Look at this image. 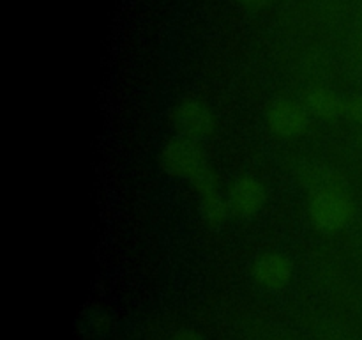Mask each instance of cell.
<instances>
[{
	"label": "cell",
	"instance_id": "cell-1",
	"mask_svg": "<svg viewBox=\"0 0 362 340\" xmlns=\"http://www.w3.org/2000/svg\"><path fill=\"white\" fill-rule=\"evenodd\" d=\"M306 215L308 222L317 232H341L356 218V202L346 188L318 191L310 195Z\"/></svg>",
	"mask_w": 362,
	"mask_h": 340
},
{
	"label": "cell",
	"instance_id": "cell-2",
	"mask_svg": "<svg viewBox=\"0 0 362 340\" xmlns=\"http://www.w3.org/2000/svg\"><path fill=\"white\" fill-rule=\"evenodd\" d=\"M159 166L163 172L175 179L197 181L205 170L211 169L200 142L175 135L163 145L159 152Z\"/></svg>",
	"mask_w": 362,
	"mask_h": 340
},
{
	"label": "cell",
	"instance_id": "cell-3",
	"mask_svg": "<svg viewBox=\"0 0 362 340\" xmlns=\"http://www.w3.org/2000/svg\"><path fill=\"white\" fill-rule=\"evenodd\" d=\"M170 123L179 137L202 142L216 131V113L204 99L182 98L170 110Z\"/></svg>",
	"mask_w": 362,
	"mask_h": 340
},
{
	"label": "cell",
	"instance_id": "cell-4",
	"mask_svg": "<svg viewBox=\"0 0 362 340\" xmlns=\"http://www.w3.org/2000/svg\"><path fill=\"white\" fill-rule=\"evenodd\" d=\"M313 117L303 101L292 98H278L267 106L265 124L274 137L281 140H296L310 130Z\"/></svg>",
	"mask_w": 362,
	"mask_h": 340
},
{
	"label": "cell",
	"instance_id": "cell-5",
	"mask_svg": "<svg viewBox=\"0 0 362 340\" xmlns=\"http://www.w3.org/2000/svg\"><path fill=\"white\" fill-rule=\"evenodd\" d=\"M226 200H228L232 216L250 220L260 215L262 209L267 204V190L258 177L239 176L230 184L226 191Z\"/></svg>",
	"mask_w": 362,
	"mask_h": 340
},
{
	"label": "cell",
	"instance_id": "cell-6",
	"mask_svg": "<svg viewBox=\"0 0 362 340\" xmlns=\"http://www.w3.org/2000/svg\"><path fill=\"white\" fill-rule=\"evenodd\" d=\"M293 262L283 251H264L251 264L255 283L265 290H283L293 280Z\"/></svg>",
	"mask_w": 362,
	"mask_h": 340
},
{
	"label": "cell",
	"instance_id": "cell-7",
	"mask_svg": "<svg viewBox=\"0 0 362 340\" xmlns=\"http://www.w3.org/2000/svg\"><path fill=\"white\" fill-rule=\"evenodd\" d=\"M296 177L304 190L310 191V195L318 193V191L338 190V188H346L345 177L341 172L325 163L318 162H304L297 166Z\"/></svg>",
	"mask_w": 362,
	"mask_h": 340
},
{
	"label": "cell",
	"instance_id": "cell-8",
	"mask_svg": "<svg viewBox=\"0 0 362 340\" xmlns=\"http://www.w3.org/2000/svg\"><path fill=\"white\" fill-rule=\"evenodd\" d=\"M346 101L349 99H345L332 89L325 87V85H317L306 92L303 103L313 119L336 120L346 117Z\"/></svg>",
	"mask_w": 362,
	"mask_h": 340
},
{
	"label": "cell",
	"instance_id": "cell-9",
	"mask_svg": "<svg viewBox=\"0 0 362 340\" xmlns=\"http://www.w3.org/2000/svg\"><path fill=\"white\" fill-rule=\"evenodd\" d=\"M198 209H200L202 220L205 222V225H209L211 229H219L232 216L226 195L221 190L211 191V193L198 197Z\"/></svg>",
	"mask_w": 362,
	"mask_h": 340
},
{
	"label": "cell",
	"instance_id": "cell-10",
	"mask_svg": "<svg viewBox=\"0 0 362 340\" xmlns=\"http://www.w3.org/2000/svg\"><path fill=\"white\" fill-rule=\"evenodd\" d=\"M110 326H112V319L106 312L99 310V308L90 310L85 315V328H87V332L94 333V335H103V333L108 332Z\"/></svg>",
	"mask_w": 362,
	"mask_h": 340
},
{
	"label": "cell",
	"instance_id": "cell-11",
	"mask_svg": "<svg viewBox=\"0 0 362 340\" xmlns=\"http://www.w3.org/2000/svg\"><path fill=\"white\" fill-rule=\"evenodd\" d=\"M346 117L362 128V94L354 96L346 101Z\"/></svg>",
	"mask_w": 362,
	"mask_h": 340
},
{
	"label": "cell",
	"instance_id": "cell-12",
	"mask_svg": "<svg viewBox=\"0 0 362 340\" xmlns=\"http://www.w3.org/2000/svg\"><path fill=\"white\" fill-rule=\"evenodd\" d=\"M165 340H207L198 329L194 328H179L168 333Z\"/></svg>",
	"mask_w": 362,
	"mask_h": 340
},
{
	"label": "cell",
	"instance_id": "cell-13",
	"mask_svg": "<svg viewBox=\"0 0 362 340\" xmlns=\"http://www.w3.org/2000/svg\"><path fill=\"white\" fill-rule=\"evenodd\" d=\"M233 2H235L239 7H243V9L251 11V13L255 11V13H257V11L265 9L272 0H233Z\"/></svg>",
	"mask_w": 362,
	"mask_h": 340
},
{
	"label": "cell",
	"instance_id": "cell-14",
	"mask_svg": "<svg viewBox=\"0 0 362 340\" xmlns=\"http://www.w3.org/2000/svg\"><path fill=\"white\" fill-rule=\"evenodd\" d=\"M357 142H359V151H361V156H362V130L359 133V138H357Z\"/></svg>",
	"mask_w": 362,
	"mask_h": 340
}]
</instances>
